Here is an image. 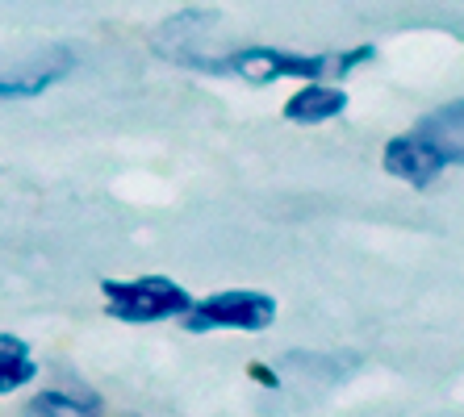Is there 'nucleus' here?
Wrapping results in <instances>:
<instances>
[{
    "label": "nucleus",
    "mask_w": 464,
    "mask_h": 417,
    "mask_svg": "<svg viewBox=\"0 0 464 417\" xmlns=\"http://www.w3.org/2000/svg\"><path fill=\"white\" fill-rule=\"evenodd\" d=\"M272 321H276V297L259 289H227L193 300V309L180 317V326L188 334H214V330L264 334Z\"/></svg>",
    "instance_id": "3"
},
{
    "label": "nucleus",
    "mask_w": 464,
    "mask_h": 417,
    "mask_svg": "<svg viewBox=\"0 0 464 417\" xmlns=\"http://www.w3.org/2000/svg\"><path fill=\"white\" fill-rule=\"evenodd\" d=\"M126 417H134V413H126Z\"/></svg>",
    "instance_id": "11"
},
{
    "label": "nucleus",
    "mask_w": 464,
    "mask_h": 417,
    "mask_svg": "<svg viewBox=\"0 0 464 417\" xmlns=\"http://www.w3.org/2000/svg\"><path fill=\"white\" fill-rule=\"evenodd\" d=\"M281 113L293 126H323V121H335L339 113H347V92L339 84H302L285 100Z\"/></svg>",
    "instance_id": "5"
},
{
    "label": "nucleus",
    "mask_w": 464,
    "mask_h": 417,
    "mask_svg": "<svg viewBox=\"0 0 464 417\" xmlns=\"http://www.w3.org/2000/svg\"><path fill=\"white\" fill-rule=\"evenodd\" d=\"M30 417H101L97 393H63V388H43L25 409Z\"/></svg>",
    "instance_id": "8"
},
{
    "label": "nucleus",
    "mask_w": 464,
    "mask_h": 417,
    "mask_svg": "<svg viewBox=\"0 0 464 417\" xmlns=\"http://www.w3.org/2000/svg\"><path fill=\"white\" fill-rule=\"evenodd\" d=\"M34 380H38V364L30 355V343L17 334H0V396L17 393Z\"/></svg>",
    "instance_id": "7"
},
{
    "label": "nucleus",
    "mask_w": 464,
    "mask_h": 417,
    "mask_svg": "<svg viewBox=\"0 0 464 417\" xmlns=\"http://www.w3.org/2000/svg\"><path fill=\"white\" fill-rule=\"evenodd\" d=\"M406 134H411V138L431 155L440 172L460 167L464 163V97L448 100V105L431 109V113H422Z\"/></svg>",
    "instance_id": "4"
},
{
    "label": "nucleus",
    "mask_w": 464,
    "mask_h": 417,
    "mask_svg": "<svg viewBox=\"0 0 464 417\" xmlns=\"http://www.w3.org/2000/svg\"><path fill=\"white\" fill-rule=\"evenodd\" d=\"M377 46L360 43L352 51H285V46H243L227 54H184V63L209 75H243L247 84H276V80H302V84H335L356 67L372 63Z\"/></svg>",
    "instance_id": "1"
},
{
    "label": "nucleus",
    "mask_w": 464,
    "mask_h": 417,
    "mask_svg": "<svg viewBox=\"0 0 464 417\" xmlns=\"http://www.w3.org/2000/svg\"><path fill=\"white\" fill-rule=\"evenodd\" d=\"M381 167H385V175H393V180H401V184H414V188H427V184L440 175L435 159L411 138V134H406V129L385 142V150H381Z\"/></svg>",
    "instance_id": "6"
},
{
    "label": "nucleus",
    "mask_w": 464,
    "mask_h": 417,
    "mask_svg": "<svg viewBox=\"0 0 464 417\" xmlns=\"http://www.w3.org/2000/svg\"><path fill=\"white\" fill-rule=\"evenodd\" d=\"M72 71V59H59L54 67H43V71H30V75H13V80H0V100H22V97H43L46 88L54 80H63Z\"/></svg>",
    "instance_id": "9"
},
{
    "label": "nucleus",
    "mask_w": 464,
    "mask_h": 417,
    "mask_svg": "<svg viewBox=\"0 0 464 417\" xmlns=\"http://www.w3.org/2000/svg\"><path fill=\"white\" fill-rule=\"evenodd\" d=\"M247 375L256 380L259 388H281V372L268 367V364H247Z\"/></svg>",
    "instance_id": "10"
},
{
    "label": "nucleus",
    "mask_w": 464,
    "mask_h": 417,
    "mask_svg": "<svg viewBox=\"0 0 464 417\" xmlns=\"http://www.w3.org/2000/svg\"><path fill=\"white\" fill-rule=\"evenodd\" d=\"M109 317L126 326H155V321L184 317L193 309V297L172 276H134V280H101Z\"/></svg>",
    "instance_id": "2"
}]
</instances>
